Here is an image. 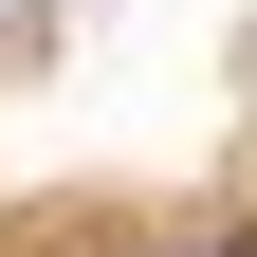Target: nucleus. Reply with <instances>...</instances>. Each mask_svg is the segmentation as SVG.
Listing matches in <instances>:
<instances>
[{
  "instance_id": "obj_1",
  "label": "nucleus",
  "mask_w": 257,
  "mask_h": 257,
  "mask_svg": "<svg viewBox=\"0 0 257 257\" xmlns=\"http://www.w3.org/2000/svg\"><path fill=\"white\" fill-rule=\"evenodd\" d=\"M166 257H257V239H166Z\"/></svg>"
}]
</instances>
